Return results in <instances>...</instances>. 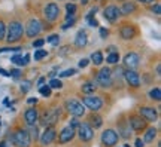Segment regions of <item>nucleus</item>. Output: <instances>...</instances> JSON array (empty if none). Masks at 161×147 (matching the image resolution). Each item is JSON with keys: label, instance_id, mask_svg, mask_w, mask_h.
Returning a JSON list of instances; mask_svg holds the SVG:
<instances>
[{"label": "nucleus", "instance_id": "3c124183", "mask_svg": "<svg viewBox=\"0 0 161 147\" xmlns=\"http://www.w3.org/2000/svg\"><path fill=\"white\" fill-rule=\"evenodd\" d=\"M27 102L33 106V104H36V102H37V98H29V100H27Z\"/></svg>", "mask_w": 161, "mask_h": 147}, {"label": "nucleus", "instance_id": "9d476101", "mask_svg": "<svg viewBox=\"0 0 161 147\" xmlns=\"http://www.w3.org/2000/svg\"><path fill=\"white\" fill-rule=\"evenodd\" d=\"M118 138H119V135L116 134L115 129H106L102 134V143L106 147H114L118 143Z\"/></svg>", "mask_w": 161, "mask_h": 147}, {"label": "nucleus", "instance_id": "c756f323", "mask_svg": "<svg viewBox=\"0 0 161 147\" xmlns=\"http://www.w3.org/2000/svg\"><path fill=\"white\" fill-rule=\"evenodd\" d=\"M149 98L151 100H155V101H160L161 100V89L160 88H154V89L149 91Z\"/></svg>", "mask_w": 161, "mask_h": 147}, {"label": "nucleus", "instance_id": "1a4fd4ad", "mask_svg": "<svg viewBox=\"0 0 161 147\" xmlns=\"http://www.w3.org/2000/svg\"><path fill=\"white\" fill-rule=\"evenodd\" d=\"M40 31H42V24H40V21L36 19V18H31L29 23H27V27H25V36L30 37V39H33L37 34H40Z\"/></svg>", "mask_w": 161, "mask_h": 147}, {"label": "nucleus", "instance_id": "a211bd4d", "mask_svg": "<svg viewBox=\"0 0 161 147\" xmlns=\"http://www.w3.org/2000/svg\"><path fill=\"white\" fill-rule=\"evenodd\" d=\"M24 120L29 125H36V122L39 120V113L35 107H30L24 112Z\"/></svg>", "mask_w": 161, "mask_h": 147}, {"label": "nucleus", "instance_id": "58836bf2", "mask_svg": "<svg viewBox=\"0 0 161 147\" xmlns=\"http://www.w3.org/2000/svg\"><path fill=\"white\" fill-rule=\"evenodd\" d=\"M43 45H45V40H43V39H37V40H35V42L31 43V46H33V48H36V49H40Z\"/></svg>", "mask_w": 161, "mask_h": 147}, {"label": "nucleus", "instance_id": "5701e85b", "mask_svg": "<svg viewBox=\"0 0 161 147\" xmlns=\"http://www.w3.org/2000/svg\"><path fill=\"white\" fill-rule=\"evenodd\" d=\"M96 89H97V83H96V82H85V83L82 85V92H84L85 95L94 94Z\"/></svg>", "mask_w": 161, "mask_h": 147}, {"label": "nucleus", "instance_id": "5fc2aeb1", "mask_svg": "<svg viewBox=\"0 0 161 147\" xmlns=\"http://www.w3.org/2000/svg\"><path fill=\"white\" fill-rule=\"evenodd\" d=\"M139 3H154L155 0H137Z\"/></svg>", "mask_w": 161, "mask_h": 147}, {"label": "nucleus", "instance_id": "4c0bfd02", "mask_svg": "<svg viewBox=\"0 0 161 147\" xmlns=\"http://www.w3.org/2000/svg\"><path fill=\"white\" fill-rule=\"evenodd\" d=\"M21 51V48H19V46H18V48H2V49H0V54H5V52H19Z\"/></svg>", "mask_w": 161, "mask_h": 147}, {"label": "nucleus", "instance_id": "7ed1b4c3", "mask_svg": "<svg viewBox=\"0 0 161 147\" xmlns=\"http://www.w3.org/2000/svg\"><path fill=\"white\" fill-rule=\"evenodd\" d=\"M58 118H60V108H49L46 110L43 116L40 118V125L43 128H49V126H54L57 123Z\"/></svg>", "mask_w": 161, "mask_h": 147}, {"label": "nucleus", "instance_id": "9b49d317", "mask_svg": "<svg viewBox=\"0 0 161 147\" xmlns=\"http://www.w3.org/2000/svg\"><path fill=\"white\" fill-rule=\"evenodd\" d=\"M43 15H45V18L49 23H54L58 18V15H60V8H58V5L57 3H48V5L45 6V9H43Z\"/></svg>", "mask_w": 161, "mask_h": 147}, {"label": "nucleus", "instance_id": "cd10ccee", "mask_svg": "<svg viewBox=\"0 0 161 147\" xmlns=\"http://www.w3.org/2000/svg\"><path fill=\"white\" fill-rule=\"evenodd\" d=\"M27 132H29V135H30V138H31V141L33 140H39V128L36 126V125H30V128L27 129Z\"/></svg>", "mask_w": 161, "mask_h": 147}, {"label": "nucleus", "instance_id": "864d4df0", "mask_svg": "<svg viewBox=\"0 0 161 147\" xmlns=\"http://www.w3.org/2000/svg\"><path fill=\"white\" fill-rule=\"evenodd\" d=\"M43 83H45V77H39V80H37V85L42 86Z\"/></svg>", "mask_w": 161, "mask_h": 147}, {"label": "nucleus", "instance_id": "0eeeda50", "mask_svg": "<svg viewBox=\"0 0 161 147\" xmlns=\"http://www.w3.org/2000/svg\"><path fill=\"white\" fill-rule=\"evenodd\" d=\"M82 104H84L86 108L92 110V112H98L100 108L103 107V100L97 95H86V97H84Z\"/></svg>", "mask_w": 161, "mask_h": 147}, {"label": "nucleus", "instance_id": "e433bc0d", "mask_svg": "<svg viewBox=\"0 0 161 147\" xmlns=\"http://www.w3.org/2000/svg\"><path fill=\"white\" fill-rule=\"evenodd\" d=\"M66 12H67V15H75V12H76L75 3H67L66 5Z\"/></svg>", "mask_w": 161, "mask_h": 147}, {"label": "nucleus", "instance_id": "ea45409f", "mask_svg": "<svg viewBox=\"0 0 161 147\" xmlns=\"http://www.w3.org/2000/svg\"><path fill=\"white\" fill-rule=\"evenodd\" d=\"M6 36V25L3 21H0V40H3Z\"/></svg>", "mask_w": 161, "mask_h": 147}, {"label": "nucleus", "instance_id": "bb28decb", "mask_svg": "<svg viewBox=\"0 0 161 147\" xmlns=\"http://www.w3.org/2000/svg\"><path fill=\"white\" fill-rule=\"evenodd\" d=\"M11 62H12V64H15V66H18V67L27 66V64H25V61H24V57H23V55H19V54L12 55V57H11Z\"/></svg>", "mask_w": 161, "mask_h": 147}, {"label": "nucleus", "instance_id": "a18cd8bd", "mask_svg": "<svg viewBox=\"0 0 161 147\" xmlns=\"http://www.w3.org/2000/svg\"><path fill=\"white\" fill-rule=\"evenodd\" d=\"M97 11H98V8H97V6H94V8H91V11H90L88 13H86V17H85V18H91V17H94V15L97 13Z\"/></svg>", "mask_w": 161, "mask_h": 147}, {"label": "nucleus", "instance_id": "de8ad7c7", "mask_svg": "<svg viewBox=\"0 0 161 147\" xmlns=\"http://www.w3.org/2000/svg\"><path fill=\"white\" fill-rule=\"evenodd\" d=\"M88 64H90V61H88L86 58H82V60L79 61V64H78V66H79L80 68H85L86 66H88Z\"/></svg>", "mask_w": 161, "mask_h": 147}, {"label": "nucleus", "instance_id": "423d86ee", "mask_svg": "<svg viewBox=\"0 0 161 147\" xmlns=\"http://www.w3.org/2000/svg\"><path fill=\"white\" fill-rule=\"evenodd\" d=\"M78 135L84 143H90L94 138V128H92L90 122H82L78 126Z\"/></svg>", "mask_w": 161, "mask_h": 147}, {"label": "nucleus", "instance_id": "603ef678", "mask_svg": "<svg viewBox=\"0 0 161 147\" xmlns=\"http://www.w3.org/2000/svg\"><path fill=\"white\" fill-rule=\"evenodd\" d=\"M30 57H31L30 54H25V55H24V61H25V64H29L30 62Z\"/></svg>", "mask_w": 161, "mask_h": 147}, {"label": "nucleus", "instance_id": "6e6552de", "mask_svg": "<svg viewBox=\"0 0 161 147\" xmlns=\"http://www.w3.org/2000/svg\"><path fill=\"white\" fill-rule=\"evenodd\" d=\"M122 62H124V67L127 70H136L139 67V62H140V57L136 52H127L124 58H122Z\"/></svg>", "mask_w": 161, "mask_h": 147}, {"label": "nucleus", "instance_id": "37998d69", "mask_svg": "<svg viewBox=\"0 0 161 147\" xmlns=\"http://www.w3.org/2000/svg\"><path fill=\"white\" fill-rule=\"evenodd\" d=\"M69 126H72L73 129H78V126H79V120H78V118H75V116H73V119L70 120Z\"/></svg>", "mask_w": 161, "mask_h": 147}, {"label": "nucleus", "instance_id": "f3484780", "mask_svg": "<svg viewBox=\"0 0 161 147\" xmlns=\"http://www.w3.org/2000/svg\"><path fill=\"white\" fill-rule=\"evenodd\" d=\"M55 137H57V132H55V129H54L52 126H49V128H46L45 132H43V134L39 137V140H40V143H42L43 146H49L51 143H54Z\"/></svg>", "mask_w": 161, "mask_h": 147}, {"label": "nucleus", "instance_id": "4d7b16f0", "mask_svg": "<svg viewBox=\"0 0 161 147\" xmlns=\"http://www.w3.org/2000/svg\"><path fill=\"white\" fill-rule=\"evenodd\" d=\"M0 147H8V143H6V141H2V143H0Z\"/></svg>", "mask_w": 161, "mask_h": 147}, {"label": "nucleus", "instance_id": "f8f14e48", "mask_svg": "<svg viewBox=\"0 0 161 147\" xmlns=\"http://www.w3.org/2000/svg\"><path fill=\"white\" fill-rule=\"evenodd\" d=\"M103 17L109 21V23H116V19L121 17L119 8L116 5H108L103 11Z\"/></svg>", "mask_w": 161, "mask_h": 147}, {"label": "nucleus", "instance_id": "2eb2a0df", "mask_svg": "<svg viewBox=\"0 0 161 147\" xmlns=\"http://www.w3.org/2000/svg\"><path fill=\"white\" fill-rule=\"evenodd\" d=\"M128 125L133 131H142L146 128V120H145L142 116H137V114H131L128 118Z\"/></svg>", "mask_w": 161, "mask_h": 147}, {"label": "nucleus", "instance_id": "c03bdc74", "mask_svg": "<svg viewBox=\"0 0 161 147\" xmlns=\"http://www.w3.org/2000/svg\"><path fill=\"white\" fill-rule=\"evenodd\" d=\"M86 21H88V24L91 25V27H98V21L94 17H91V18H86Z\"/></svg>", "mask_w": 161, "mask_h": 147}, {"label": "nucleus", "instance_id": "bf43d9fd", "mask_svg": "<svg viewBox=\"0 0 161 147\" xmlns=\"http://www.w3.org/2000/svg\"><path fill=\"white\" fill-rule=\"evenodd\" d=\"M122 2H124V0H122Z\"/></svg>", "mask_w": 161, "mask_h": 147}, {"label": "nucleus", "instance_id": "09e8293b", "mask_svg": "<svg viewBox=\"0 0 161 147\" xmlns=\"http://www.w3.org/2000/svg\"><path fill=\"white\" fill-rule=\"evenodd\" d=\"M29 88H30V82H27V80H25V82H23V83H21V91H23V92H27V91H29Z\"/></svg>", "mask_w": 161, "mask_h": 147}, {"label": "nucleus", "instance_id": "4468645a", "mask_svg": "<svg viewBox=\"0 0 161 147\" xmlns=\"http://www.w3.org/2000/svg\"><path fill=\"white\" fill-rule=\"evenodd\" d=\"M76 135V131L72 128V126H64L63 129L60 131V135H58V143L60 144H66V143H69L72 141L73 138H75Z\"/></svg>", "mask_w": 161, "mask_h": 147}, {"label": "nucleus", "instance_id": "f257e3e1", "mask_svg": "<svg viewBox=\"0 0 161 147\" xmlns=\"http://www.w3.org/2000/svg\"><path fill=\"white\" fill-rule=\"evenodd\" d=\"M23 33H24L23 24L19 23V21H12V23L9 24V27L6 29L5 39H6V42H8L9 45H12V43L18 42V40L23 37Z\"/></svg>", "mask_w": 161, "mask_h": 147}, {"label": "nucleus", "instance_id": "f03ea898", "mask_svg": "<svg viewBox=\"0 0 161 147\" xmlns=\"http://www.w3.org/2000/svg\"><path fill=\"white\" fill-rule=\"evenodd\" d=\"M96 83L102 88H110L112 83H114V77H112V70L109 67L100 68V71L97 73V77H96Z\"/></svg>", "mask_w": 161, "mask_h": 147}, {"label": "nucleus", "instance_id": "ddd939ff", "mask_svg": "<svg viewBox=\"0 0 161 147\" xmlns=\"http://www.w3.org/2000/svg\"><path fill=\"white\" fill-rule=\"evenodd\" d=\"M122 76H124V80L130 86H133V88H139L140 86V76H139L136 70H125L122 73Z\"/></svg>", "mask_w": 161, "mask_h": 147}, {"label": "nucleus", "instance_id": "473e14b6", "mask_svg": "<svg viewBox=\"0 0 161 147\" xmlns=\"http://www.w3.org/2000/svg\"><path fill=\"white\" fill-rule=\"evenodd\" d=\"M46 42L52 46H57L58 43H60V36H58V34H51V36L46 37Z\"/></svg>", "mask_w": 161, "mask_h": 147}, {"label": "nucleus", "instance_id": "4be33fe9", "mask_svg": "<svg viewBox=\"0 0 161 147\" xmlns=\"http://www.w3.org/2000/svg\"><path fill=\"white\" fill-rule=\"evenodd\" d=\"M136 9H137V6H136L134 2H125V3L122 5V8H119V12H121V15H130V13H133Z\"/></svg>", "mask_w": 161, "mask_h": 147}, {"label": "nucleus", "instance_id": "412c9836", "mask_svg": "<svg viewBox=\"0 0 161 147\" xmlns=\"http://www.w3.org/2000/svg\"><path fill=\"white\" fill-rule=\"evenodd\" d=\"M119 36H121V39L130 40L136 36V29L133 25H124V27L119 29Z\"/></svg>", "mask_w": 161, "mask_h": 147}, {"label": "nucleus", "instance_id": "dca6fc26", "mask_svg": "<svg viewBox=\"0 0 161 147\" xmlns=\"http://www.w3.org/2000/svg\"><path fill=\"white\" fill-rule=\"evenodd\" d=\"M139 113L146 122H155L158 119V113H157V110L154 107H140Z\"/></svg>", "mask_w": 161, "mask_h": 147}, {"label": "nucleus", "instance_id": "39448f33", "mask_svg": "<svg viewBox=\"0 0 161 147\" xmlns=\"http://www.w3.org/2000/svg\"><path fill=\"white\" fill-rule=\"evenodd\" d=\"M12 143H14L17 147H30L31 138H30L27 129H18L17 132H14V135H12Z\"/></svg>", "mask_w": 161, "mask_h": 147}, {"label": "nucleus", "instance_id": "72a5a7b5", "mask_svg": "<svg viewBox=\"0 0 161 147\" xmlns=\"http://www.w3.org/2000/svg\"><path fill=\"white\" fill-rule=\"evenodd\" d=\"M51 88H49V85H42V86H39V92H40V95L42 97H51Z\"/></svg>", "mask_w": 161, "mask_h": 147}, {"label": "nucleus", "instance_id": "79ce46f5", "mask_svg": "<svg viewBox=\"0 0 161 147\" xmlns=\"http://www.w3.org/2000/svg\"><path fill=\"white\" fill-rule=\"evenodd\" d=\"M151 9V12H154V13H157V15H160V12H161V6H160V3H155V5H152L149 8Z\"/></svg>", "mask_w": 161, "mask_h": 147}, {"label": "nucleus", "instance_id": "2f4dec72", "mask_svg": "<svg viewBox=\"0 0 161 147\" xmlns=\"http://www.w3.org/2000/svg\"><path fill=\"white\" fill-rule=\"evenodd\" d=\"M75 23H76L75 15H67V17H66V24L63 25V30H67L69 27H72V25H75Z\"/></svg>", "mask_w": 161, "mask_h": 147}, {"label": "nucleus", "instance_id": "b1692460", "mask_svg": "<svg viewBox=\"0 0 161 147\" xmlns=\"http://www.w3.org/2000/svg\"><path fill=\"white\" fill-rule=\"evenodd\" d=\"M103 52L102 51H96L91 54V62L94 64V66H100L102 62H103Z\"/></svg>", "mask_w": 161, "mask_h": 147}, {"label": "nucleus", "instance_id": "20e7f679", "mask_svg": "<svg viewBox=\"0 0 161 147\" xmlns=\"http://www.w3.org/2000/svg\"><path fill=\"white\" fill-rule=\"evenodd\" d=\"M66 108H67V112H69L72 116H75V118H80V116H84V113H85V106L82 104V101L76 100V98L67 100V101H66Z\"/></svg>", "mask_w": 161, "mask_h": 147}, {"label": "nucleus", "instance_id": "a19ab883", "mask_svg": "<svg viewBox=\"0 0 161 147\" xmlns=\"http://www.w3.org/2000/svg\"><path fill=\"white\" fill-rule=\"evenodd\" d=\"M9 76H12L14 79H18V77L21 76V70H19V68H14V70L9 71Z\"/></svg>", "mask_w": 161, "mask_h": 147}, {"label": "nucleus", "instance_id": "393cba45", "mask_svg": "<svg viewBox=\"0 0 161 147\" xmlns=\"http://www.w3.org/2000/svg\"><path fill=\"white\" fill-rule=\"evenodd\" d=\"M90 125H91L94 129H97V128H102V125H103L102 116H100V114H92V116H91V120H90Z\"/></svg>", "mask_w": 161, "mask_h": 147}, {"label": "nucleus", "instance_id": "49530a36", "mask_svg": "<svg viewBox=\"0 0 161 147\" xmlns=\"http://www.w3.org/2000/svg\"><path fill=\"white\" fill-rule=\"evenodd\" d=\"M108 36H109V30L102 27V29H100V37H102V39H106Z\"/></svg>", "mask_w": 161, "mask_h": 147}, {"label": "nucleus", "instance_id": "c9c22d12", "mask_svg": "<svg viewBox=\"0 0 161 147\" xmlns=\"http://www.w3.org/2000/svg\"><path fill=\"white\" fill-rule=\"evenodd\" d=\"M75 73H76V68H69V70L60 71V73H58V79H63V77H69V76H73Z\"/></svg>", "mask_w": 161, "mask_h": 147}, {"label": "nucleus", "instance_id": "c85d7f7f", "mask_svg": "<svg viewBox=\"0 0 161 147\" xmlns=\"http://www.w3.org/2000/svg\"><path fill=\"white\" fill-rule=\"evenodd\" d=\"M118 61H119V54L118 52H110L109 55L106 57V62L108 64H116Z\"/></svg>", "mask_w": 161, "mask_h": 147}, {"label": "nucleus", "instance_id": "aec40b11", "mask_svg": "<svg viewBox=\"0 0 161 147\" xmlns=\"http://www.w3.org/2000/svg\"><path fill=\"white\" fill-rule=\"evenodd\" d=\"M86 45H88V34L85 30H79L75 37V46L80 49V48H85Z\"/></svg>", "mask_w": 161, "mask_h": 147}, {"label": "nucleus", "instance_id": "6e6d98bb", "mask_svg": "<svg viewBox=\"0 0 161 147\" xmlns=\"http://www.w3.org/2000/svg\"><path fill=\"white\" fill-rule=\"evenodd\" d=\"M0 74H2V76H9V73H8V71H5L3 68H0Z\"/></svg>", "mask_w": 161, "mask_h": 147}, {"label": "nucleus", "instance_id": "f704fd0d", "mask_svg": "<svg viewBox=\"0 0 161 147\" xmlns=\"http://www.w3.org/2000/svg\"><path fill=\"white\" fill-rule=\"evenodd\" d=\"M45 57H48V52L45 49H37L35 52V55H33V58H35L36 61H40V60H43Z\"/></svg>", "mask_w": 161, "mask_h": 147}, {"label": "nucleus", "instance_id": "13d9d810", "mask_svg": "<svg viewBox=\"0 0 161 147\" xmlns=\"http://www.w3.org/2000/svg\"><path fill=\"white\" fill-rule=\"evenodd\" d=\"M80 3H82V5H86V3H88V0H80Z\"/></svg>", "mask_w": 161, "mask_h": 147}, {"label": "nucleus", "instance_id": "7c9ffc66", "mask_svg": "<svg viewBox=\"0 0 161 147\" xmlns=\"http://www.w3.org/2000/svg\"><path fill=\"white\" fill-rule=\"evenodd\" d=\"M63 86V82L58 79V77H52L51 80H49V88L51 89H60Z\"/></svg>", "mask_w": 161, "mask_h": 147}, {"label": "nucleus", "instance_id": "a878e982", "mask_svg": "<svg viewBox=\"0 0 161 147\" xmlns=\"http://www.w3.org/2000/svg\"><path fill=\"white\" fill-rule=\"evenodd\" d=\"M155 137H157V129L155 128H149V129L146 131L145 137H143V143H152Z\"/></svg>", "mask_w": 161, "mask_h": 147}, {"label": "nucleus", "instance_id": "6ab92c4d", "mask_svg": "<svg viewBox=\"0 0 161 147\" xmlns=\"http://www.w3.org/2000/svg\"><path fill=\"white\" fill-rule=\"evenodd\" d=\"M118 135H121L122 138H130L131 137V129H130L128 120L121 119L119 122H118Z\"/></svg>", "mask_w": 161, "mask_h": 147}, {"label": "nucleus", "instance_id": "8fccbe9b", "mask_svg": "<svg viewBox=\"0 0 161 147\" xmlns=\"http://www.w3.org/2000/svg\"><path fill=\"white\" fill-rule=\"evenodd\" d=\"M136 147H143L145 146V143H143V140L142 138H136V144H134Z\"/></svg>", "mask_w": 161, "mask_h": 147}]
</instances>
